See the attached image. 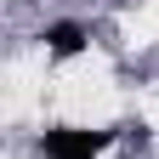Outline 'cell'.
Masks as SVG:
<instances>
[{
    "mask_svg": "<svg viewBox=\"0 0 159 159\" xmlns=\"http://www.w3.org/2000/svg\"><path fill=\"white\" fill-rule=\"evenodd\" d=\"M114 142L108 131H80V125H57V131H46L40 136V153L46 159H97Z\"/></svg>",
    "mask_w": 159,
    "mask_h": 159,
    "instance_id": "obj_1",
    "label": "cell"
},
{
    "mask_svg": "<svg viewBox=\"0 0 159 159\" xmlns=\"http://www.w3.org/2000/svg\"><path fill=\"white\" fill-rule=\"evenodd\" d=\"M80 46H85V29H80V23H51L46 29V51L51 57H74Z\"/></svg>",
    "mask_w": 159,
    "mask_h": 159,
    "instance_id": "obj_2",
    "label": "cell"
}]
</instances>
